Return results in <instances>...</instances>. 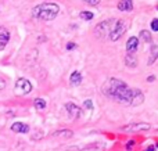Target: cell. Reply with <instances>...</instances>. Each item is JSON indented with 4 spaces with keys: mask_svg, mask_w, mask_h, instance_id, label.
I'll return each instance as SVG.
<instances>
[{
    "mask_svg": "<svg viewBox=\"0 0 158 151\" xmlns=\"http://www.w3.org/2000/svg\"><path fill=\"white\" fill-rule=\"evenodd\" d=\"M14 90H15V93L18 94V96H22V94H29L31 90H32V85H31V82L28 79L21 78V79H18L15 82V88H14Z\"/></svg>",
    "mask_w": 158,
    "mask_h": 151,
    "instance_id": "obj_5",
    "label": "cell"
},
{
    "mask_svg": "<svg viewBox=\"0 0 158 151\" xmlns=\"http://www.w3.org/2000/svg\"><path fill=\"white\" fill-rule=\"evenodd\" d=\"M144 151H156V146H154V144H153V146H148Z\"/></svg>",
    "mask_w": 158,
    "mask_h": 151,
    "instance_id": "obj_27",
    "label": "cell"
},
{
    "mask_svg": "<svg viewBox=\"0 0 158 151\" xmlns=\"http://www.w3.org/2000/svg\"><path fill=\"white\" fill-rule=\"evenodd\" d=\"M65 110H67V112L69 114V116H71V118H77V116H79V115H81V112H82V108L78 107V105L74 104V103H67V104H65Z\"/></svg>",
    "mask_w": 158,
    "mask_h": 151,
    "instance_id": "obj_9",
    "label": "cell"
},
{
    "mask_svg": "<svg viewBox=\"0 0 158 151\" xmlns=\"http://www.w3.org/2000/svg\"><path fill=\"white\" fill-rule=\"evenodd\" d=\"M60 13V7L57 3H40L32 8V15L35 18L43 19V21H52Z\"/></svg>",
    "mask_w": 158,
    "mask_h": 151,
    "instance_id": "obj_2",
    "label": "cell"
},
{
    "mask_svg": "<svg viewBox=\"0 0 158 151\" xmlns=\"http://www.w3.org/2000/svg\"><path fill=\"white\" fill-rule=\"evenodd\" d=\"M154 80H156V76H154V75H150V76L147 78V82H154Z\"/></svg>",
    "mask_w": 158,
    "mask_h": 151,
    "instance_id": "obj_28",
    "label": "cell"
},
{
    "mask_svg": "<svg viewBox=\"0 0 158 151\" xmlns=\"http://www.w3.org/2000/svg\"><path fill=\"white\" fill-rule=\"evenodd\" d=\"M144 101V96H143L140 89H132V99L129 105H140Z\"/></svg>",
    "mask_w": 158,
    "mask_h": 151,
    "instance_id": "obj_7",
    "label": "cell"
},
{
    "mask_svg": "<svg viewBox=\"0 0 158 151\" xmlns=\"http://www.w3.org/2000/svg\"><path fill=\"white\" fill-rule=\"evenodd\" d=\"M82 110H86V111H93V103H92V100H86V101L83 103V108Z\"/></svg>",
    "mask_w": 158,
    "mask_h": 151,
    "instance_id": "obj_21",
    "label": "cell"
},
{
    "mask_svg": "<svg viewBox=\"0 0 158 151\" xmlns=\"http://www.w3.org/2000/svg\"><path fill=\"white\" fill-rule=\"evenodd\" d=\"M11 130L15 133H28L29 132V126L27 124H22V122H14L11 125Z\"/></svg>",
    "mask_w": 158,
    "mask_h": 151,
    "instance_id": "obj_10",
    "label": "cell"
},
{
    "mask_svg": "<svg viewBox=\"0 0 158 151\" xmlns=\"http://www.w3.org/2000/svg\"><path fill=\"white\" fill-rule=\"evenodd\" d=\"M33 104H35V107L38 108V110H44V108L47 107V103L44 101L43 99H35Z\"/></svg>",
    "mask_w": 158,
    "mask_h": 151,
    "instance_id": "obj_18",
    "label": "cell"
},
{
    "mask_svg": "<svg viewBox=\"0 0 158 151\" xmlns=\"http://www.w3.org/2000/svg\"><path fill=\"white\" fill-rule=\"evenodd\" d=\"M133 146H135V140H129L128 143H126V150L132 151V150H133Z\"/></svg>",
    "mask_w": 158,
    "mask_h": 151,
    "instance_id": "obj_23",
    "label": "cell"
},
{
    "mask_svg": "<svg viewBox=\"0 0 158 151\" xmlns=\"http://www.w3.org/2000/svg\"><path fill=\"white\" fill-rule=\"evenodd\" d=\"M137 47H139V38H136V36L129 38L128 42H126V51H128V54H133L137 50Z\"/></svg>",
    "mask_w": 158,
    "mask_h": 151,
    "instance_id": "obj_8",
    "label": "cell"
},
{
    "mask_svg": "<svg viewBox=\"0 0 158 151\" xmlns=\"http://www.w3.org/2000/svg\"><path fill=\"white\" fill-rule=\"evenodd\" d=\"M82 79H83V76H82V74L79 71H72V74L69 75V82H71V85H74V86L81 85Z\"/></svg>",
    "mask_w": 158,
    "mask_h": 151,
    "instance_id": "obj_11",
    "label": "cell"
},
{
    "mask_svg": "<svg viewBox=\"0 0 158 151\" xmlns=\"http://www.w3.org/2000/svg\"><path fill=\"white\" fill-rule=\"evenodd\" d=\"M74 132L72 130H68V129H64V130H58V132L54 133V136H58V137H64V139H68V137H72Z\"/></svg>",
    "mask_w": 158,
    "mask_h": 151,
    "instance_id": "obj_17",
    "label": "cell"
},
{
    "mask_svg": "<svg viewBox=\"0 0 158 151\" xmlns=\"http://www.w3.org/2000/svg\"><path fill=\"white\" fill-rule=\"evenodd\" d=\"M150 129V125L144 124V122H139V124H131L122 126L121 130H125V132H143V130H148Z\"/></svg>",
    "mask_w": 158,
    "mask_h": 151,
    "instance_id": "obj_6",
    "label": "cell"
},
{
    "mask_svg": "<svg viewBox=\"0 0 158 151\" xmlns=\"http://www.w3.org/2000/svg\"><path fill=\"white\" fill-rule=\"evenodd\" d=\"M139 38H142L143 42H146V43H151L153 42V36H151V32H148V31L143 29L142 32H140Z\"/></svg>",
    "mask_w": 158,
    "mask_h": 151,
    "instance_id": "obj_16",
    "label": "cell"
},
{
    "mask_svg": "<svg viewBox=\"0 0 158 151\" xmlns=\"http://www.w3.org/2000/svg\"><path fill=\"white\" fill-rule=\"evenodd\" d=\"M103 92L110 99L119 103L129 104L132 99V89L125 82L117 79V78H110L103 86Z\"/></svg>",
    "mask_w": 158,
    "mask_h": 151,
    "instance_id": "obj_1",
    "label": "cell"
},
{
    "mask_svg": "<svg viewBox=\"0 0 158 151\" xmlns=\"http://www.w3.org/2000/svg\"><path fill=\"white\" fill-rule=\"evenodd\" d=\"M104 149V144L101 143H93V144H89V146H86L83 150L81 151H101Z\"/></svg>",
    "mask_w": 158,
    "mask_h": 151,
    "instance_id": "obj_15",
    "label": "cell"
},
{
    "mask_svg": "<svg viewBox=\"0 0 158 151\" xmlns=\"http://www.w3.org/2000/svg\"><path fill=\"white\" fill-rule=\"evenodd\" d=\"M87 4H89V6H97L98 4V2H97V0H94V2H90V0H87Z\"/></svg>",
    "mask_w": 158,
    "mask_h": 151,
    "instance_id": "obj_26",
    "label": "cell"
},
{
    "mask_svg": "<svg viewBox=\"0 0 158 151\" xmlns=\"http://www.w3.org/2000/svg\"><path fill=\"white\" fill-rule=\"evenodd\" d=\"M4 88H6V80L0 79V90H3Z\"/></svg>",
    "mask_w": 158,
    "mask_h": 151,
    "instance_id": "obj_25",
    "label": "cell"
},
{
    "mask_svg": "<svg viewBox=\"0 0 158 151\" xmlns=\"http://www.w3.org/2000/svg\"><path fill=\"white\" fill-rule=\"evenodd\" d=\"M8 40H10V32L7 29H3L2 33H0V50H3L7 46Z\"/></svg>",
    "mask_w": 158,
    "mask_h": 151,
    "instance_id": "obj_12",
    "label": "cell"
},
{
    "mask_svg": "<svg viewBox=\"0 0 158 151\" xmlns=\"http://www.w3.org/2000/svg\"><path fill=\"white\" fill-rule=\"evenodd\" d=\"M132 8H133V2L131 0H122L118 3V10L121 11H131Z\"/></svg>",
    "mask_w": 158,
    "mask_h": 151,
    "instance_id": "obj_13",
    "label": "cell"
},
{
    "mask_svg": "<svg viewBox=\"0 0 158 151\" xmlns=\"http://www.w3.org/2000/svg\"><path fill=\"white\" fill-rule=\"evenodd\" d=\"M126 29H128L126 22L123 21V19H117L115 24H114V27H112V29H111V32H110V35H108L110 40H112V42L118 40V39L126 32Z\"/></svg>",
    "mask_w": 158,
    "mask_h": 151,
    "instance_id": "obj_4",
    "label": "cell"
},
{
    "mask_svg": "<svg viewBox=\"0 0 158 151\" xmlns=\"http://www.w3.org/2000/svg\"><path fill=\"white\" fill-rule=\"evenodd\" d=\"M125 65L129 68H135L137 65V60L133 54H126L125 55Z\"/></svg>",
    "mask_w": 158,
    "mask_h": 151,
    "instance_id": "obj_14",
    "label": "cell"
},
{
    "mask_svg": "<svg viewBox=\"0 0 158 151\" xmlns=\"http://www.w3.org/2000/svg\"><path fill=\"white\" fill-rule=\"evenodd\" d=\"M157 55H158V47L157 46H153L151 47V55H150V61H148V64H153L154 61L157 60Z\"/></svg>",
    "mask_w": 158,
    "mask_h": 151,
    "instance_id": "obj_20",
    "label": "cell"
},
{
    "mask_svg": "<svg viewBox=\"0 0 158 151\" xmlns=\"http://www.w3.org/2000/svg\"><path fill=\"white\" fill-rule=\"evenodd\" d=\"M74 49H77V43H74V42L67 43V50H74Z\"/></svg>",
    "mask_w": 158,
    "mask_h": 151,
    "instance_id": "obj_24",
    "label": "cell"
},
{
    "mask_svg": "<svg viewBox=\"0 0 158 151\" xmlns=\"http://www.w3.org/2000/svg\"><path fill=\"white\" fill-rule=\"evenodd\" d=\"M79 17H81L82 19H86V21H90V19H93L94 14L90 13V11H81V13H79Z\"/></svg>",
    "mask_w": 158,
    "mask_h": 151,
    "instance_id": "obj_19",
    "label": "cell"
},
{
    "mask_svg": "<svg viewBox=\"0 0 158 151\" xmlns=\"http://www.w3.org/2000/svg\"><path fill=\"white\" fill-rule=\"evenodd\" d=\"M151 29H153L154 32L158 31V18H154L153 21H151Z\"/></svg>",
    "mask_w": 158,
    "mask_h": 151,
    "instance_id": "obj_22",
    "label": "cell"
},
{
    "mask_svg": "<svg viewBox=\"0 0 158 151\" xmlns=\"http://www.w3.org/2000/svg\"><path fill=\"white\" fill-rule=\"evenodd\" d=\"M115 21H117V19H106V21H103V22H98L94 28V35L100 39L108 36L112 27H114Z\"/></svg>",
    "mask_w": 158,
    "mask_h": 151,
    "instance_id": "obj_3",
    "label": "cell"
}]
</instances>
